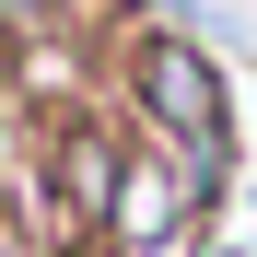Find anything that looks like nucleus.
<instances>
[{"label": "nucleus", "instance_id": "obj_1", "mask_svg": "<svg viewBox=\"0 0 257 257\" xmlns=\"http://www.w3.org/2000/svg\"><path fill=\"white\" fill-rule=\"evenodd\" d=\"M141 94H152V117L176 128V141L222 152V82H210L199 47H152V59H141Z\"/></svg>", "mask_w": 257, "mask_h": 257}, {"label": "nucleus", "instance_id": "obj_2", "mask_svg": "<svg viewBox=\"0 0 257 257\" xmlns=\"http://www.w3.org/2000/svg\"><path fill=\"white\" fill-rule=\"evenodd\" d=\"M0 24H35V0H0Z\"/></svg>", "mask_w": 257, "mask_h": 257}]
</instances>
